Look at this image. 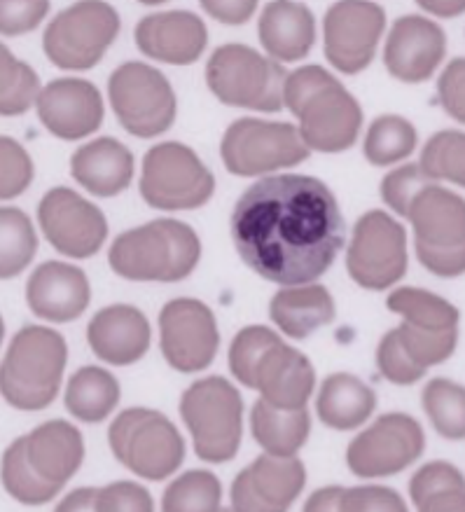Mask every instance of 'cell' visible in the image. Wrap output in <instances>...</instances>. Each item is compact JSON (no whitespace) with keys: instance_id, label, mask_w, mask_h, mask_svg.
<instances>
[{"instance_id":"cell-1","label":"cell","mask_w":465,"mask_h":512,"mask_svg":"<svg viewBox=\"0 0 465 512\" xmlns=\"http://www.w3.org/2000/svg\"><path fill=\"white\" fill-rule=\"evenodd\" d=\"M229 225L239 258L283 288L321 279L344 246L337 199L314 176L281 174L253 183L234 204Z\"/></svg>"},{"instance_id":"cell-2","label":"cell","mask_w":465,"mask_h":512,"mask_svg":"<svg viewBox=\"0 0 465 512\" xmlns=\"http://www.w3.org/2000/svg\"><path fill=\"white\" fill-rule=\"evenodd\" d=\"M85 461V440L68 421L54 419L22 435L3 454V487L24 505H45Z\"/></svg>"},{"instance_id":"cell-3","label":"cell","mask_w":465,"mask_h":512,"mask_svg":"<svg viewBox=\"0 0 465 512\" xmlns=\"http://www.w3.org/2000/svg\"><path fill=\"white\" fill-rule=\"evenodd\" d=\"M229 370L279 410H307L316 372L309 358L265 325H248L229 347Z\"/></svg>"},{"instance_id":"cell-4","label":"cell","mask_w":465,"mask_h":512,"mask_svg":"<svg viewBox=\"0 0 465 512\" xmlns=\"http://www.w3.org/2000/svg\"><path fill=\"white\" fill-rule=\"evenodd\" d=\"M283 106L300 120L297 131L304 145L328 155L351 148L363 127L358 101L321 66H304L288 75Z\"/></svg>"},{"instance_id":"cell-5","label":"cell","mask_w":465,"mask_h":512,"mask_svg":"<svg viewBox=\"0 0 465 512\" xmlns=\"http://www.w3.org/2000/svg\"><path fill=\"white\" fill-rule=\"evenodd\" d=\"M201 241L180 220H152L120 234L110 246L108 262L115 274L129 281L173 283L190 276L199 265Z\"/></svg>"},{"instance_id":"cell-6","label":"cell","mask_w":465,"mask_h":512,"mask_svg":"<svg viewBox=\"0 0 465 512\" xmlns=\"http://www.w3.org/2000/svg\"><path fill=\"white\" fill-rule=\"evenodd\" d=\"M68 361L66 339L45 325H26L12 337L0 363V396L24 412L52 405Z\"/></svg>"},{"instance_id":"cell-7","label":"cell","mask_w":465,"mask_h":512,"mask_svg":"<svg viewBox=\"0 0 465 512\" xmlns=\"http://www.w3.org/2000/svg\"><path fill=\"white\" fill-rule=\"evenodd\" d=\"M405 218L414 227L421 265L437 276L465 274V199L430 183L409 202Z\"/></svg>"},{"instance_id":"cell-8","label":"cell","mask_w":465,"mask_h":512,"mask_svg":"<svg viewBox=\"0 0 465 512\" xmlns=\"http://www.w3.org/2000/svg\"><path fill=\"white\" fill-rule=\"evenodd\" d=\"M288 73L246 45H222L206 66L208 89L227 106L279 113Z\"/></svg>"},{"instance_id":"cell-9","label":"cell","mask_w":465,"mask_h":512,"mask_svg":"<svg viewBox=\"0 0 465 512\" xmlns=\"http://www.w3.org/2000/svg\"><path fill=\"white\" fill-rule=\"evenodd\" d=\"M180 414L190 428L199 459L225 463L237 456L244 400L225 377H206L194 382L183 393Z\"/></svg>"},{"instance_id":"cell-10","label":"cell","mask_w":465,"mask_h":512,"mask_svg":"<svg viewBox=\"0 0 465 512\" xmlns=\"http://www.w3.org/2000/svg\"><path fill=\"white\" fill-rule=\"evenodd\" d=\"M115 459L145 480H164L185 459V442L162 412L131 407L108 431Z\"/></svg>"},{"instance_id":"cell-11","label":"cell","mask_w":465,"mask_h":512,"mask_svg":"<svg viewBox=\"0 0 465 512\" xmlns=\"http://www.w3.org/2000/svg\"><path fill=\"white\" fill-rule=\"evenodd\" d=\"M213 190V174L183 143H159L143 159L141 195L152 209H199L213 197Z\"/></svg>"},{"instance_id":"cell-12","label":"cell","mask_w":465,"mask_h":512,"mask_svg":"<svg viewBox=\"0 0 465 512\" xmlns=\"http://www.w3.org/2000/svg\"><path fill=\"white\" fill-rule=\"evenodd\" d=\"M220 152L229 174L244 178L290 169L311 155L293 124L258 117H244L229 124Z\"/></svg>"},{"instance_id":"cell-13","label":"cell","mask_w":465,"mask_h":512,"mask_svg":"<svg viewBox=\"0 0 465 512\" xmlns=\"http://www.w3.org/2000/svg\"><path fill=\"white\" fill-rule=\"evenodd\" d=\"M108 94L117 120L138 138L164 134L176 120L178 103L171 82L157 68L141 61H129L117 68L110 75Z\"/></svg>"},{"instance_id":"cell-14","label":"cell","mask_w":465,"mask_h":512,"mask_svg":"<svg viewBox=\"0 0 465 512\" xmlns=\"http://www.w3.org/2000/svg\"><path fill=\"white\" fill-rule=\"evenodd\" d=\"M120 33V17L108 3H75L52 19L43 50L54 66L66 71L94 68Z\"/></svg>"},{"instance_id":"cell-15","label":"cell","mask_w":465,"mask_h":512,"mask_svg":"<svg viewBox=\"0 0 465 512\" xmlns=\"http://www.w3.org/2000/svg\"><path fill=\"white\" fill-rule=\"evenodd\" d=\"M351 279L367 290H384L407 272L405 227L384 211H370L353 227L346 253Z\"/></svg>"},{"instance_id":"cell-16","label":"cell","mask_w":465,"mask_h":512,"mask_svg":"<svg viewBox=\"0 0 465 512\" xmlns=\"http://www.w3.org/2000/svg\"><path fill=\"white\" fill-rule=\"evenodd\" d=\"M426 447V435L419 421L409 414L391 412L353 438L346 449V463L358 477H386L419 459Z\"/></svg>"},{"instance_id":"cell-17","label":"cell","mask_w":465,"mask_h":512,"mask_svg":"<svg viewBox=\"0 0 465 512\" xmlns=\"http://www.w3.org/2000/svg\"><path fill=\"white\" fill-rule=\"evenodd\" d=\"M162 354L178 372H199L213 363L220 332L213 311L192 297L171 300L159 314Z\"/></svg>"},{"instance_id":"cell-18","label":"cell","mask_w":465,"mask_h":512,"mask_svg":"<svg viewBox=\"0 0 465 512\" xmlns=\"http://www.w3.org/2000/svg\"><path fill=\"white\" fill-rule=\"evenodd\" d=\"M47 241L68 258H92L108 237V220L92 202L68 188H54L38 206Z\"/></svg>"},{"instance_id":"cell-19","label":"cell","mask_w":465,"mask_h":512,"mask_svg":"<svg viewBox=\"0 0 465 512\" xmlns=\"http://www.w3.org/2000/svg\"><path fill=\"white\" fill-rule=\"evenodd\" d=\"M384 26L386 12L377 3H335L325 12V57L337 71L360 73L374 59Z\"/></svg>"},{"instance_id":"cell-20","label":"cell","mask_w":465,"mask_h":512,"mask_svg":"<svg viewBox=\"0 0 465 512\" xmlns=\"http://www.w3.org/2000/svg\"><path fill=\"white\" fill-rule=\"evenodd\" d=\"M307 482L304 463L295 456L262 454L232 484V512H288Z\"/></svg>"},{"instance_id":"cell-21","label":"cell","mask_w":465,"mask_h":512,"mask_svg":"<svg viewBox=\"0 0 465 512\" xmlns=\"http://www.w3.org/2000/svg\"><path fill=\"white\" fill-rule=\"evenodd\" d=\"M38 117L47 131L64 141H78L101 127L103 99L92 82L61 78L40 89L36 99Z\"/></svg>"},{"instance_id":"cell-22","label":"cell","mask_w":465,"mask_h":512,"mask_svg":"<svg viewBox=\"0 0 465 512\" xmlns=\"http://www.w3.org/2000/svg\"><path fill=\"white\" fill-rule=\"evenodd\" d=\"M444 52H447V36L440 24L419 15H407L393 24L384 47V64L393 78L423 82L440 66Z\"/></svg>"},{"instance_id":"cell-23","label":"cell","mask_w":465,"mask_h":512,"mask_svg":"<svg viewBox=\"0 0 465 512\" xmlns=\"http://www.w3.org/2000/svg\"><path fill=\"white\" fill-rule=\"evenodd\" d=\"M87 274L66 262H45L26 283V302L33 314L52 323H71L89 307Z\"/></svg>"},{"instance_id":"cell-24","label":"cell","mask_w":465,"mask_h":512,"mask_svg":"<svg viewBox=\"0 0 465 512\" xmlns=\"http://www.w3.org/2000/svg\"><path fill=\"white\" fill-rule=\"evenodd\" d=\"M206 43V26L192 12H157L136 26L138 50L162 64H194L206 50Z\"/></svg>"},{"instance_id":"cell-25","label":"cell","mask_w":465,"mask_h":512,"mask_svg":"<svg viewBox=\"0 0 465 512\" xmlns=\"http://www.w3.org/2000/svg\"><path fill=\"white\" fill-rule=\"evenodd\" d=\"M87 339L101 361L131 365L148 354L150 323L141 309L131 304H113L89 321Z\"/></svg>"},{"instance_id":"cell-26","label":"cell","mask_w":465,"mask_h":512,"mask_svg":"<svg viewBox=\"0 0 465 512\" xmlns=\"http://www.w3.org/2000/svg\"><path fill=\"white\" fill-rule=\"evenodd\" d=\"M73 178L96 197H115L129 188L134 178V155L115 138H96L75 150Z\"/></svg>"},{"instance_id":"cell-27","label":"cell","mask_w":465,"mask_h":512,"mask_svg":"<svg viewBox=\"0 0 465 512\" xmlns=\"http://www.w3.org/2000/svg\"><path fill=\"white\" fill-rule=\"evenodd\" d=\"M316 40L314 15L302 3H269L260 17V43L272 59L300 61Z\"/></svg>"},{"instance_id":"cell-28","label":"cell","mask_w":465,"mask_h":512,"mask_svg":"<svg viewBox=\"0 0 465 512\" xmlns=\"http://www.w3.org/2000/svg\"><path fill=\"white\" fill-rule=\"evenodd\" d=\"M269 316L293 339H307L335 318V300L330 290L309 283V286L281 288L269 302Z\"/></svg>"},{"instance_id":"cell-29","label":"cell","mask_w":465,"mask_h":512,"mask_svg":"<svg viewBox=\"0 0 465 512\" xmlns=\"http://www.w3.org/2000/svg\"><path fill=\"white\" fill-rule=\"evenodd\" d=\"M374 407H377L374 391L346 372H337L325 379L316 403L318 417L335 431H353L363 426L372 417Z\"/></svg>"},{"instance_id":"cell-30","label":"cell","mask_w":465,"mask_h":512,"mask_svg":"<svg viewBox=\"0 0 465 512\" xmlns=\"http://www.w3.org/2000/svg\"><path fill=\"white\" fill-rule=\"evenodd\" d=\"M251 431L258 445L269 456L290 459L307 442L311 417L307 410H279L265 400H258L251 412Z\"/></svg>"},{"instance_id":"cell-31","label":"cell","mask_w":465,"mask_h":512,"mask_svg":"<svg viewBox=\"0 0 465 512\" xmlns=\"http://www.w3.org/2000/svg\"><path fill=\"white\" fill-rule=\"evenodd\" d=\"M120 403V384L103 368H82L68 379L66 410L75 419L96 424L103 421Z\"/></svg>"},{"instance_id":"cell-32","label":"cell","mask_w":465,"mask_h":512,"mask_svg":"<svg viewBox=\"0 0 465 512\" xmlns=\"http://www.w3.org/2000/svg\"><path fill=\"white\" fill-rule=\"evenodd\" d=\"M409 494L419 512H465V477L447 461L416 470Z\"/></svg>"},{"instance_id":"cell-33","label":"cell","mask_w":465,"mask_h":512,"mask_svg":"<svg viewBox=\"0 0 465 512\" xmlns=\"http://www.w3.org/2000/svg\"><path fill=\"white\" fill-rule=\"evenodd\" d=\"M386 307L391 309L393 314H400L405 318V323L419 325V328L435 332L458 330V318H461L454 304L421 288L393 290V293L388 295Z\"/></svg>"},{"instance_id":"cell-34","label":"cell","mask_w":465,"mask_h":512,"mask_svg":"<svg viewBox=\"0 0 465 512\" xmlns=\"http://www.w3.org/2000/svg\"><path fill=\"white\" fill-rule=\"evenodd\" d=\"M38 237L29 216L12 206H0V279H15L31 265Z\"/></svg>"},{"instance_id":"cell-35","label":"cell","mask_w":465,"mask_h":512,"mask_svg":"<svg viewBox=\"0 0 465 512\" xmlns=\"http://www.w3.org/2000/svg\"><path fill=\"white\" fill-rule=\"evenodd\" d=\"M423 410L447 440L465 438V389L451 379H430L423 389Z\"/></svg>"},{"instance_id":"cell-36","label":"cell","mask_w":465,"mask_h":512,"mask_svg":"<svg viewBox=\"0 0 465 512\" xmlns=\"http://www.w3.org/2000/svg\"><path fill=\"white\" fill-rule=\"evenodd\" d=\"M416 148V129L398 115L377 117L365 136V157L374 166H388L409 157Z\"/></svg>"},{"instance_id":"cell-37","label":"cell","mask_w":465,"mask_h":512,"mask_svg":"<svg viewBox=\"0 0 465 512\" xmlns=\"http://www.w3.org/2000/svg\"><path fill=\"white\" fill-rule=\"evenodd\" d=\"M220 480L208 470H187L164 491L162 512H220Z\"/></svg>"},{"instance_id":"cell-38","label":"cell","mask_w":465,"mask_h":512,"mask_svg":"<svg viewBox=\"0 0 465 512\" xmlns=\"http://www.w3.org/2000/svg\"><path fill=\"white\" fill-rule=\"evenodd\" d=\"M38 94V73L0 43V115H24L33 106V101L38 99Z\"/></svg>"},{"instance_id":"cell-39","label":"cell","mask_w":465,"mask_h":512,"mask_svg":"<svg viewBox=\"0 0 465 512\" xmlns=\"http://www.w3.org/2000/svg\"><path fill=\"white\" fill-rule=\"evenodd\" d=\"M421 171L430 181H449L465 188V134L440 131L426 143L421 155Z\"/></svg>"},{"instance_id":"cell-40","label":"cell","mask_w":465,"mask_h":512,"mask_svg":"<svg viewBox=\"0 0 465 512\" xmlns=\"http://www.w3.org/2000/svg\"><path fill=\"white\" fill-rule=\"evenodd\" d=\"M33 159L15 138L0 136V199L19 197L33 183Z\"/></svg>"},{"instance_id":"cell-41","label":"cell","mask_w":465,"mask_h":512,"mask_svg":"<svg viewBox=\"0 0 465 512\" xmlns=\"http://www.w3.org/2000/svg\"><path fill=\"white\" fill-rule=\"evenodd\" d=\"M430 183L433 181L426 178L419 164H407L402 166V169L391 171V174L381 181V199H384L398 216L405 218L407 206L416 197V192H421Z\"/></svg>"},{"instance_id":"cell-42","label":"cell","mask_w":465,"mask_h":512,"mask_svg":"<svg viewBox=\"0 0 465 512\" xmlns=\"http://www.w3.org/2000/svg\"><path fill=\"white\" fill-rule=\"evenodd\" d=\"M96 512H155L150 491L136 482H113L96 489Z\"/></svg>"},{"instance_id":"cell-43","label":"cell","mask_w":465,"mask_h":512,"mask_svg":"<svg viewBox=\"0 0 465 512\" xmlns=\"http://www.w3.org/2000/svg\"><path fill=\"white\" fill-rule=\"evenodd\" d=\"M339 512H409L398 491L388 487H353L344 489L339 498Z\"/></svg>"},{"instance_id":"cell-44","label":"cell","mask_w":465,"mask_h":512,"mask_svg":"<svg viewBox=\"0 0 465 512\" xmlns=\"http://www.w3.org/2000/svg\"><path fill=\"white\" fill-rule=\"evenodd\" d=\"M47 12H50V3H45V0H29V3L0 0V33L3 36H22L26 31L38 29Z\"/></svg>"},{"instance_id":"cell-45","label":"cell","mask_w":465,"mask_h":512,"mask_svg":"<svg viewBox=\"0 0 465 512\" xmlns=\"http://www.w3.org/2000/svg\"><path fill=\"white\" fill-rule=\"evenodd\" d=\"M440 103L454 120L465 124V59H456L444 68L437 82Z\"/></svg>"},{"instance_id":"cell-46","label":"cell","mask_w":465,"mask_h":512,"mask_svg":"<svg viewBox=\"0 0 465 512\" xmlns=\"http://www.w3.org/2000/svg\"><path fill=\"white\" fill-rule=\"evenodd\" d=\"M201 8H204L206 15H211L213 19H218V22H222V24L239 26V24H246L248 19L255 15L258 3H253V0H241V3H218V0H204V3H201Z\"/></svg>"},{"instance_id":"cell-47","label":"cell","mask_w":465,"mask_h":512,"mask_svg":"<svg viewBox=\"0 0 465 512\" xmlns=\"http://www.w3.org/2000/svg\"><path fill=\"white\" fill-rule=\"evenodd\" d=\"M344 487H323L309 496L304 512H339V498Z\"/></svg>"},{"instance_id":"cell-48","label":"cell","mask_w":465,"mask_h":512,"mask_svg":"<svg viewBox=\"0 0 465 512\" xmlns=\"http://www.w3.org/2000/svg\"><path fill=\"white\" fill-rule=\"evenodd\" d=\"M54 512H96V489L87 487L71 491Z\"/></svg>"},{"instance_id":"cell-49","label":"cell","mask_w":465,"mask_h":512,"mask_svg":"<svg viewBox=\"0 0 465 512\" xmlns=\"http://www.w3.org/2000/svg\"><path fill=\"white\" fill-rule=\"evenodd\" d=\"M419 5L437 17H456L465 12V0H421Z\"/></svg>"},{"instance_id":"cell-50","label":"cell","mask_w":465,"mask_h":512,"mask_svg":"<svg viewBox=\"0 0 465 512\" xmlns=\"http://www.w3.org/2000/svg\"><path fill=\"white\" fill-rule=\"evenodd\" d=\"M3 337H5V323H3V316H0V344H3Z\"/></svg>"},{"instance_id":"cell-51","label":"cell","mask_w":465,"mask_h":512,"mask_svg":"<svg viewBox=\"0 0 465 512\" xmlns=\"http://www.w3.org/2000/svg\"><path fill=\"white\" fill-rule=\"evenodd\" d=\"M220 512H232V510H220Z\"/></svg>"}]
</instances>
